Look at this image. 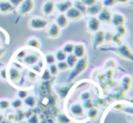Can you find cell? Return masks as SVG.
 Instances as JSON below:
<instances>
[{
    "label": "cell",
    "instance_id": "obj_1",
    "mask_svg": "<svg viewBox=\"0 0 133 123\" xmlns=\"http://www.w3.org/2000/svg\"><path fill=\"white\" fill-rule=\"evenodd\" d=\"M103 51H111L117 53L119 55H121V57L128 60L133 61V52L131 48L130 47V45L126 44H121L119 45H117L115 47L111 48H106V49H102Z\"/></svg>",
    "mask_w": 133,
    "mask_h": 123
},
{
    "label": "cell",
    "instance_id": "obj_2",
    "mask_svg": "<svg viewBox=\"0 0 133 123\" xmlns=\"http://www.w3.org/2000/svg\"><path fill=\"white\" fill-rule=\"evenodd\" d=\"M88 66V58L87 56H83L82 58L78 59L76 64L74 65V67L72 68V71L70 74V77H69V81H72L74 78H76L78 75H80L81 73L84 72L86 70Z\"/></svg>",
    "mask_w": 133,
    "mask_h": 123
},
{
    "label": "cell",
    "instance_id": "obj_3",
    "mask_svg": "<svg viewBox=\"0 0 133 123\" xmlns=\"http://www.w3.org/2000/svg\"><path fill=\"white\" fill-rule=\"evenodd\" d=\"M48 22L47 20L44 19V18L41 17H33L30 19L29 22V26L32 29H35V30H41V29H44L47 26Z\"/></svg>",
    "mask_w": 133,
    "mask_h": 123
},
{
    "label": "cell",
    "instance_id": "obj_4",
    "mask_svg": "<svg viewBox=\"0 0 133 123\" xmlns=\"http://www.w3.org/2000/svg\"><path fill=\"white\" fill-rule=\"evenodd\" d=\"M101 25L102 23L98 19L97 16H90L87 20V29L91 33H95V32L101 30Z\"/></svg>",
    "mask_w": 133,
    "mask_h": 123
},
{
    "label": "cell",
    "instance_id": "obj_5",
    "mask_svg": "<svg viewBox=\"0 0 133 123\" xmlns=\"http://www.w3.org/2000/svg\"><path fill=\"white\" fill-rule=\"evenodd\" d=\"M104 42H105V32L99 30V31L95 32V33H93L92 44H93V48H94V49H97L99 46L103 44Z\"/></svg>",
    "mask_w": 133,
    "mask_h": 123
},
{
    "label": "cell",
    "instance_id": "obj_6",
    "mask_svg": "<svg viewBox=\"0 0 133 123\" xmlns=\"http://www.w3.org/2000/svg\"><path fill=\"white\" fill-rule=\"evenodd\" d=\"M103 8V5L101 1H96L92 5H88L86 9V14H88L90 16H97L99 13Z\"/></svg>",
    "mask_w": 133,
    "mask_h": 123
},
{
    "label": "cell",
    "instance_id": "obj_7",
    "mask_svg": "<svg viewBox=\"0 0 133 123\" xmlns=\"http://www.w3.org/2000/svg\"><path fill=\"white\" fill-rule=\"evenodd\" d=\"M111 16L112 12L109 7L103 6V8L102 9L100 13L98 14L97 17L101 21V23H105V24H110V20H111Z\"/></svg>",
    "mask_w": 133,
    "mask_h": 123
},
{
    "label": "cell",
    "instance_id": "obj_8",
    "mask_svg": "<svg viewBox=\"0 0 133 123\" xmlns=\"http://www.w3.org/2000/svg\"><path fill=\"white\" fill-rule=\"evenodd\" d=\"M65 16H67V18L69 19V21H78V20H80L81 18L83 16V15H82V13L81 12V11L78 10L76 7H74V5H72L71 8H69L68 10L65 12Z\"/></svg>",
    "mask_w": 133,
    "mask_h": 123
},
{
    "label": "cell",
    "instance_id": "obj_9",
    "mask_svg": "<svg viewBox=\"0 0 133 123\" xmlns=\"http://www.w3.org/2000/svg\"><path fill=\"white\" fill-rule=\"evenodd\" d=\"M110 23L114 25V26H119V25H124L126 23V17L123 14L119 12L112 13L111 16V20H110Z\"/></svg>",
    "mask_w": 133,
    "mask_h": 123
},
{
    "label": "cell",
    "instance_id": "obj_10",
    "mask_svg": "<svg viewBox=\"0 0 133 123\" xmlns=\"http://www.w3.org/2000/svg\"><path fill=\"white\" fill-rule=\"evenodd\" d=\"M34 8V1L33 0H24L19 5V12L23 15L30 13Z\"/></svg>",
    "mask_w": 133,
    "mask_h": 123
},
{
    "label": "cell",
    "instance_id": "obj_11",
    "mask_svg": "<svg viewBox=\"0 0 133 123\" xmlns=\"http://www.w3.org/2000/svg\"><path fill=\"white\" fill-rule=\"evenodd\" d=\"M74 55L77 57L78 59L82 58V57L85 56L86 54V46L82 43H78V44H74V52H72Z\"/></svg>",
    "mask_w": 133,
    "mask_h": 123
},
{
    "label": "cell",
    "instance_id": "obj_12",
    "mask_svg": "<svg viewBox=\"0 0 133 123\" xmlns=\"http://www.w3.org/2000/svg\"><path fill=\"white\" fill-rule=\"evenodd\" d=\"M74 5V3L71 0H64V1H61L59 3L55 4V7L60 13H65L69 8Z\"/></svg>",
    "mask_w": 133,
    "mask_h": 123
},
{
    "label": "cell",
    "instance_id": "obj_13",
    "mask_svg": "<svg viewBox=\"0 0 133 123\" xmlns=\"http://www.w3.org/2000/svg\"><path fill=\"white\" fill-rule=\"evenodd\" d=\"M8 77H9L10 81H12L13 83H17L20 80V78H21V72H20V71L18 70V69H16V67H11L8 72Z\"/></svg>",
    "mask_w": 133,
    "mask_h": 123
},
{
    "label": "cell",
    "instance_id": "obj_14",
    "mask_svg": "<svg viewBox=\"0 0 133 123\" xmlns=\"http://www.w3.org/2000/svg\"><path fill=\"white\" fill-rule=\"evenodd\" d=\"M70 112L75 117H82L84 114V109L82 107V104L74 103L70 107Z\"/></svg>",
    "mask_w": 133,
    "mask_h": 123
},
{
    "label": "cell",
    "instance_id": "obj_15",
    "mask_svg": "<svg viewBox=\"0 0 133 123\" xmlns=\"http://www.w3.org/2000/svg\"><path fill=\"white\" fill-rule=\"evenodd\" d=\"M47 35L50 38H57L61 35V28L55 23L52 24L47 30Z\"/></svg>",
    "mask_w": 133,
    "mask_h": 123
},
{
    "label": "cell",
    "instance_id": "obj_16",
    "mask_svg": "<svg viewBox=\"0 0 133 123\" xmlns=\"http://www.w3.org/2000/svg\"><path fill=\"white\" fill-rule=\"evenodd\" d=\"M55 8V2L54 0H47L44 2V4L43 5V12L45 15H51L52 13L54 11Z\"/></svg>",
    "mask_w": 133,
    "mask_h": 123
},
{
    "label": "cell",
    "instance_id": "obj_17",
    "mask_svg": "<svg viewBox=\"0 0 133 123\" xmlns=\"http://www.w3.org/2000/svg\"><path fill=\"white\" fill-rule=\"evenodd\" d=\"M55 24L60 27V28H65L67 25H69V19L67 18V16H65V14L61 13L59 16L56 17L55 19Z\"/></svg>",
    "mask_w": 133,
    "mask_h": 123
},
{
    "label": "cell",
    "instance_id": "obj_18",
    "mask_svg": "<svg viewBox=\"0 0 133 123\" xmlns=\"http://www.w3.org/2000/svg\"><path fill=\"white\" fill-rule=\"evenodd\" d=\"M23 61L25 64L30 65V66H34V65L38 63L39 55L36 54V53H29V54H26V56L23 59Z\"/></svg>",
    "mask_w": 133,
    "mask_h": 123
},
{
    "label": "cell",
    "instance_id": "obj_19",
    "mask_svg": "<svg viewBox=\"0 0 133 123\" xmlns=\"http://www.w3.org/2000/svg\"><path fill=\"white\" fill-rule=\"evenodd\" d=\"M121 88L124 92H129L131 88L132 84V78L130 75H124L121 78Z\"/></svg>",
    "mask_w": 133,
    "mask_h": 123
},
{
    "label": "cell",
    "instance_id": "obj_20",
    "mask_svg": "<svg viewBox=\"0 0 133 123\" xmlns=\"http://www.w3.org/2000/svg\"><path fill=\"white\" fill-rule=\"evenodd\" d=\"M14 5L9 1H0V13L7 14L14 9Z\"/></svg>",
    "mask_w": 133,
    "mask_h": 123
},
{
    "label": "cell",
    "instance_id": "obj_21",
    "mask_svg": "<svg viewBox=\"0 0 133 123\" xmlns=\"http://www.w3.org/2000/svg\"><path fill=\"white\" fill-rule=\"evenodd\" d=\"M77 61H78V58L74 53H69V54H67V57H66V59H65V62H66L67 64H68L69 68H74V65L77 63Z\"/></svg>",
    "mask_w": 133,
    "mask_h": 123
},
{
    "label": "cell",
    "instance_id": "obj_22",
    "mask_svg": "<svg viewBox=\"0 0 133 123\" xmlns=\"http://www.w3.org/2000/svg\"><path fill=\"white\" fill-rule=\"evenodd\" d=\"M99 116V110L96 108H91V109L88 110L87 112V117L90 120H96Z\"/></svg>",
    "mask_w": 133,
    "mask_h": 123
},
{
    "label": "cell",
    "instance_id": "obj_23",
    "mask_svg": "<svg viewBox=\"0 0 133 123\" xmlns=\"http://www.w3.org/2000/svg\"><path fill=\"white\" fill-rule=\"evenodd\" d=\"M55 59L56 61L58 62H61V61H65V59H66L67 57V53H65L64 51H63V49H59L56 51L55 53Z\"/></svg>",
    "mask_w": 133,
    "mask_h": 123
},
{
    "label": "cell",
    "instance_id": "obj_24",
    "mask_svg": "<svg viewBox=\"0 0 133 123\" xmlns=\"http://www.w3.org/2000/svg\"><path fill=\"white\" fill-rule=\"evenodd\" d=\"M27 45L30 46V47L37 48V49H38V48H40V46H41V43H40V41H39L37 38H35V37H33V38L28 39Z\"/></svg>",
    "mask_w": 133,
    "mask_h": 123
},
{
    "label": "cell",
    "instance_id": "obj_25",
    "mask_svg": "<svg viewBox=\"0 0 133 123\" xmlns=\"http://www.w3.org/2000/svg\"><path fill=\"white\" fill-rule=\"evenodd\" d=\"M25 104L29 108H34L35 106V104H36V100L32 95H28L25 99Z\"/></svg>",
    "mask_w": 133,
    "mask_h": 123
},
{
    "label": "cell",
    "instance_id": "obj_26",
    "mask_svg": "<svg viewBox=\"0 0 133 123\" xmlns=\"http://www.w3.org/2000/svg\"><path fill=\"white\" fill-rule=\"evenodd\" d=\"M15 121H22L25 119V112L23 111L22 110L18 109L17 111L15 113Z\"/></svg>",
    "mask_w": 133,
    "mask_h": 123
},
{
    "label": "cell",
    "instance_id": "obj_27",
    "mask_svg": "<svg viewBox=\"0 0 133 123\" xmlns=\"http://www.w3.org/2000/svg\"><path fill=\"white\" fill-rule=\"evenodd\" d=\"M74 7L78 9L79 11L82 13V15H85L86 14V9H87V5H85L83 3H82L81 0L79 1H76L74 2Z\"/></svg>",
    "mask_w": 133,
    "mask_h": 123
},
{
    "label": "cell",
    "instance_id": "obj_28",
    "mask_svg": "<svg viewBox=\"0 0 133 123\" xmlns=\"http://www.w3.org/2000/svg\"><path fill=\"white\" fill-rule=\"evenodd\" d=\"M74 43L68 42V43H66V44H64V45L63 46L62 49H63V51L67 53V54H69V53H72V52H74Z\"/></svg>",
    "mask_w": 133,
    "mask_h": 123
},
{
    "label": "cell",
    "instance_id": "obj_29",
    "mask_svg": "<svg viewBox=\"0 0 133 123\" xmlns=\"http://www.w3.org/2000/svg\"><path fill=\"white\" fill-rule=\"evenodd\" d=\"M115 32H116L115 33L117 35H119V36H121V37H123L127 33V29L124 25H119V26H116Z\"/></svg>",
    "mask_w": 133,
    "mask_h": 123
},
{
    "label": "cell",
    "instance_id": "obj_30",
    "mask_svg": "<svg viewBox=\"0 0 133 123\" xmlns=\"http://www.w3.org/2000/svg\"><path fill=\"white\" fill-rule=\"evenodd\" d=\"M11 106V102L7 100H0V111H5Z\"/></svg>",
    "mask_w": 133,
    "mask_h": 123
},
{
    "label": "cell",
    "instance_id": "obj_31",
    "mask_svg": "<svg viewBox=\"0 0 133 123\" xmlns=\"http://www.w3.org/2000/svg\"><path fill=\"white\" fill-rule=\"evenodd\" d=\"M45 62L47 64H53V63H55L56 62V59H55V55L54 54V53H47V54L45 55Z\"/></svg>",
    "mask_w": 133,
    "mask_h": 123
},
{
    "label": "cell",
    "instance_id": "obj_32",
    "mask_svg": "<svg viewBox=\"0 0 133 123\" xmlns=\"http://www.w3.org/2000/svg\"><path fill=\"white\" fill-rule=\"evenodd\" d=\"M82 107H83L84 110H90L91 108L94 107V103H93V100L91 99H89V100H83V104H82Z\"/></svg>",
    "mask_w": 133,
    "mask_h": 123
},
{
    "label": "cell",
    "instance_id": "obj_33",
    "mask_svg": "<svg viewBox=\"0 0 133 123\" xmlns=\"http://www.w3.org/2000/svg\"><path fill=\"white\" fill-rule=\"evenodd\" d=\"M11 106H12L14 109L16 110H18L20 109V108L23 106V101H22L21 99H16V100H14L12 102H11Z\"/></svg>",
    "mask_w": 133,
    "mask_h": 123
},
{
    "label": "cell",
    "instance_id": "obj_34",
    "mask_svg": "<svg viewBox=\"0 0 133 123\" xmlns=\"http://www.w3.org/2000/svg\"><path fill=\"white\" fill-rule=\"evenodd\" d=\"M57 67H58V70H59V72L60 71H62V72H63V71H66V70H68L69 69V66H68V64H67V63L65 61H61V62H58V63L57 64Z\"/></svg>",
    "mask_w": 133,
    "mask_h": 123
},
{
    "label": "cell",
    "instance_id": "obj_35",
    "mask_svg": "<svg viewBox=\"0 0 133 123\" xmlns=\"http://www.w3.org/2000/svg\"><path fill=\"white\" fill-rule=\"evenodd\" d=\"M49 72L50 73H51L52 76H55L58 74V72H59V70H58V67L57 65L55 64V63H53V64H50L49 65Z\"/></svg>",
    "mask_w": 133,
    "mask_h": 123
},
{
    "label": "cell",
    "instance_id": "obj_36",
    "mask_svg": "<svg viewBox=\"0 0 133 123\" xmlns=\"http://www.w3.org/2000/svg\"><path fill=\"white\" fill-rule=\"evenodd\" d=\"M57 120L59 123H70L71 120H69V118L64 114H60L57 117Z\"/></svg>",
    "mask_w": 133,
    "mask_h": 123
},
{
    "label": "cell",
    "instance_id": "obj_37",
    "mask_svg": "<svg viewBox=\"0 0 133 123\" xmlns=\"http://www.w3.org/2000/svg\"><path fill=\"white\" fill-rule=\"evenodd\" d=\"M102 3V5H103V6L110 8V7H111V6H114V5L117 4V2H116V0H103Z\"/></svg>",
    "mask_w": 133,
    "mask_h": 123
},
{
    "label": "cell",
    "instance_id": "obj_38",
    "mask_svg": "<svg viewBox=\"0 0 133 123\" xmlns=\"http://www.w3.org/2000/svg\"><path fill=\"white\" fill-rule=\"evenodd\" d=\"M28 95H29V92L25 90H20V91H18V92H17V97L19 99H21V100H25Z\"/></svg>",
    "mask_w": 133,
    "mask_h": 123
},
{
    "label": "cell",
    "instance_id": "obj_39",
    "mask_svg": "<svg viewBox=\"0 0 133 123\" xmlns=\"http://www.w3.org/2000/svg\"><path fill=\"white\" fill-rule=\"evenodd\" d=\"M111 42H113L114 44H116V45H119V44H122V42H121V37L119 36V35H117L116 33L112 35Z\"/></svg>",
    "mask_w": 133,
    "mask_h": 123
},
{
    "label": "cell",
    "instance_id": "obj_40",
    "mask_svg": "<svg viewBox=\"0 0 133 123\" xmlns=\"http://www.w3.org/2000/svg\"><path fill=\"white\" fill-rule=\"evenodd\" d=\"M27 123H39V118L36 114H33L27 119Z\"/></svg>",
    "mask_w": 133,
    "mask_h": 123
},
{
    "label": "cell",
    "instance_id": "obj_41",
    "mask_svg": "<svg viewBox=\"0 0 133 123\" xmlns=\"http://www.w3.org/2000/svg\"><path fill=\"white\" fill-rule=\"evenodd\" d=\"M93 103L96 107H103V106H105V100H102V99H97V100H95V101H93Z\"/></svg>",
    "mask_w": 133,
    "mask_h": 123
},
{
    "label": "cell",
    "instance_id": "obj_42",
    "mask_svg": "<svg viewBox=\"0 0 133 123\" xmlns=\"http://www.w3.org/2000/svg\"><path fill=\"white\" fill-rule=\"evenodd\" d=\"M91 95L90 92H83L81 94V99H82V100H86L91 99Z\"/></svg>",
    "mask_w": 133,
    "mask_h": 123
},
{
    "label": "cell",
    "instance_id": "obj_43",
    "mask_svg": "<svg viewBox=\"0 0 133 123\" xmlns=\"http://www.w3.org/2000/svg\"><path fill=\"white\" fill-rule=\"evenodd\" d=\"M26 54H27V52L25 51V50H21V51H19L17 53L16 57H17L18 59H22V60H23V59L26 56Z\"/></svg>",
    "mask_w": 133,
    "mask_h": 123
},
{
    "label": "cell",
    "instance_id": "obj_44",
    "mask_svg": "<svg viewBox=\"0 0 133 123\" xmlns=\"http://www.w3.org/2000/svg\"><path fill=\"white\" fill-rule=\"evenodd\" d=\"M37 78V74L35 73V72H28V79L30 80V81H35Z\"/></svg>",
    "mask_w": 133,
    "mask_h": 123
},
{
    "label": "cell",
    "instance_id": "obj_45",
    "mask_svg": "<svg viewBox=\"0 0 133 123\" xmlns=\"http://www.w3.org/2000/svg\"><path fill=\"white\" fill-rule=\"evenodd\" d=\"M112 35H113V33H111V32H106L105 33V42H111Z\"/></svg>",
    "mask_w": 133,
    "mask_h": 123
},
{
    "label": "cell",
    "instance_id": "obj_46",
    "mask_svg": "<svg viewBox=\"0 0 133 123\" xmlns=\"http://www.w3.org/2000/svg\"><path fill=\"white\" fill-rule=\"evenodd\" d=\"M51 77H52V75H51V73H50V72H49V70H45L44 71V73L43 74V79L44 80H49V79H51Z\"/></svg>",
    "mask_w": 133,
    "mask_h": 123
},
{
    "label": "cell",
    "instance_id": "obj_47",
    "mask_svg": "<svg viewBox=\"0 0 133 123\" xmlns=\"http://www.w3.org/2000/svg\"><path fill=\"white\" fill-rule=\"evenodd\" d=\"M8 1L16 7V6H19V5L24 1V0H8Z\"/></svg>",
    "mask_w": 133,
    "mask_h": 123
},
{
    "label": "cell",
    "instance_id": "obj_48",
    "mask_svg": "<svg viewBox=\"0 0 133 123\" xmlns=\"http://www.w3.org/2000/svg\"><path fill=\"white\" fill-rule=\"evenodd\" d=\"M0 76L3 80H6V69L4 68L0 71Z\"/></svg>",
    "mask_w": 133,
    "mask_h": 123
},
{
    "label": "cell",
    "instance_id": "obj_49",
    "mask_svg": "<svg viewBox=\"0 0 133 123\" xmlns=\"http://www.w3.org/2000/svg\"><path fill=\"white\" fill-rule=\"evenodd\" d=\"M129 1L130 0H116V2L119 4H122V5H125V4L129 3Z\"/></svg>",
    "mask_w": 133,
    "mask_h": 123
},
{
    "label": "cell",
    "instance_id": "obj_50",
    "mask_svg": "<svg viewBox=\"0 0 133 123\" xmlns=\"http://www.w3.org/2000/svg\"><path fill=\"white\" fill-rule=\"evenodd\" d=\"M33 68H34V70H35V72H41V66H34Z\"/></svg>",
    "mask_w": 133,
    "mask_h": 123
},
{
    "label": "cell",
    "instance_id": "obj_51",
    "mask_svg": "<svg viewBox=\"0 0 133 123\" xmlns=\"http://www.w3.org/2000/svg\"><path fill=\"white\" fill-rule=\"evenodd\" d=\"M5 120V117H4V115L3 114H1L0 113V123H2V121Z\"/></svg>",
    "mask_w": 133,
    "mask_h": 123
},
{
    "label": "cell",
    "instance_id": "obj_52",
    "mask_svg": "<svg viewBox=\"0 0 133 123\" xmlns=\"http://www.w3.org/2000/svg\"><path fill=\"white\" fill-rule=\"evenodd\" d=\"M4 53H5V50H4V49H2V48H0V57H2V56H3Z\"/></svg>",
    "mask_w": 133,
    "mask_h": 123
},
{
    "label": "cell",
    "instance_id": "obj_53",
    "mask_svg": "<svg viewBox=\"0 0 133 123\" xmlns=\"http://www.w3.org/2000/svg\"><path fill=\"white\" fill-rule=\"evenodd\" d=\"M17 123H27L26 121H24V120H22V121H18Z\"/></svg>",
    "mask_w": 133,
    "mask_h": 123
},
{
    "label": "cell",
    "instance_id": "obj_54",
    "mask_svg": "<svg viewBox=\"0 0 133 123\" xmlns=\"http://www.w3.org/2000/svg\"><path fill=\"white\" fill-rule=\"evenodd\" d=\"M1 47H2V41L0 40V48H1Z\"/></svg>",
    "mask_w": 133,
    "mask_h": 123
},
{
    "label": "cell",
    "instance_id": "obj_55",
    "mask_svg": "<svg viewBox=\"0 0 133 123\" xmlns=\"http://www.w3.org/2000/svg\"><path fill=\"white\" fill-rule=\"evenodd\" d=\"M71 1H72V0H71Z\"/></svg>",
    "mask_w": 133,
    "mask_h": 123
},
{
    "label": "cell",
    "instance_id": "obj_56",
    "mask_svg": "<svg viewBox=\"0 0 133 123\" xmlns=\"http://www.w3.org/2000/svg\"><path fill=\"white\" fill-rule=\"evenodd\" d=\"M0 1H1V0H0Z\"/></svg>",
    "mask_w": 133,
    "mask_h": 123
}]
</instances>
